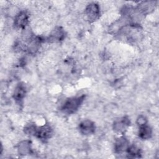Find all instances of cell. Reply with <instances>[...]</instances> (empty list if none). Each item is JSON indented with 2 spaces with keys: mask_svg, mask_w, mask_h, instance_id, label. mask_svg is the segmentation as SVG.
I'll use <instances>...</instances> for the list:
<instances>
[{
  "mask_svg": "<svg viewBox=\"0 0 159 159\" xmlns=\"http://www.w3.org/2000/svg\"><path fill=\"white\" fill-rule=\"evenodd\" d=\"M130 122L127 117H123L117 119L113 124L114 130L118 134H123L130 125Z\"/></svg>",
  "mask_w": 159,
  "mask_h": 159,
  "instance_id": "obj_3",
  "label": "cell"
},
{
  "mask_svg": "<svg viewBox=\"0 0 159 159\" xmlns=\"http://www.w3.org/2000/svg\"><path fill=\"white\" fill-rule=\"evenodd\" d=\"M126 151L127 153L132 157H140L141 155L140 148L136 145L129 146Z\"/></svg>",
  "mask_w": 159,
  "mask_h": 159,
  "instance_id": "obj_12",
  "label": "cell"
},
{
  "mask_svg": "<svg viewBox=\"0 0 159 159\" xmlns=\"http://www.w3.org/2000/svg\"><path fill=\"white\" fill-rule=\"evenodd\" d=\"M84 99V95L71 98L65 102L61 107V110L66 114H73L78 109Z\"/></svg>",
  "mask_w": 159,
  "mask_h": 159,
  "instance_id": "obj_1",
  "label": "cell"
},
{
  "mask_svg": "<svg viewBox=\"0 0 159 159\" xmlns=\"http://www.w3.org/2000/svg\"><path fill=\"white\" fill-rule=\"evenodd\" d=\"M37 127L32 123L27 124L24 127V132L27 135H34L35 134Z\"/></svg>",
  "mask_w": 159,
  "mask_h": 159,
  "instance_id": "obj_13",
  "label": "cell"
},
{
  "mask_svg": "<svg viewBox=\"0 0 159 159\" xmlns=\"http://www.w3.org/2000/svg\"><path fill=\"white\" fill-rule=\"evenodd\" d=\"M84 14L89 22H94L99 17L100 8L99 5L94 2L90 3L86 7Z\"/></svg>",
  "mask_w": 159,
  "mask_h": 159,
  "instance_id": "obj_2",
  "label": "cell"
},
{
  "mask_svg": "<svg viewBox=\"0 0 159 159\" xmlns=\"http://www.w3.org/2000/svg\"><path fill=\"white\" fill-rule=\"evenodd\" d=\"M52 135V129L51 127L47 124L37 127L35 135L39 139L46 140L51 137Z\"/></svg>",
  "mask_w": 159,
  "mask_h": 159,
  "instance_id": "obj_5",
  "label": "cell"
},
{
  "mask_svg": "<svg viewBox=\"0 0 159 159\" xmlns=\"http://www.w3.org/2000/svg\"><path fill=\"white\" fill-rule=\"evenodd\" d=\"M25 87L22 84H18L14 92L13 98L17 101H20L23 99L25 94Z\"/></svg>",
  "mask_w": 159,
  "mask_h": 159,
  "instance_id": "obj_10",
  "label": "cell"
},
{
  "mask_svg": "<svg viewBox=\"0 0 159 159\" xmlns=\"http://www.w3.org/2000/svg\"><path fill=\"white\" fill-rule=\"evenodd\" d=\"M147 123V118L144 116L140 115L137 117V124L138 125L141 126V125L146 124Z\"/></svg>",
  "mask_w": 159,
  "mask_h": 159,
  "instance_id": "obj_14",
  "label": "cell"
},
{
  "mask_svg": "<svg viewBox=\"0 0 159 159\" xmlns=\"http://www.w3.org/2000/svg\"><path fill=\"white\" fill-rule=\"evenodd\" d=\"M29 17L26 12L22 11L19 12L14 19V25L19 29H24L27 25Z\"/></svg>",
  "mask_w": 159,
  "mask_h": 159,
  "instance_id": "obj_6",
  "label": "cell"
},
{
  "mask_svg": "<svg viewBox=\"0 0 159 159\" xmlns=\"http://www.w3.org/2000/svg\"><path fill=\"white\" fill-rule=\"evenodd\" d=\"M140 129L139 130V136L143 140L149 139L152 135V128L147 124L141 126H139Z\"/></svg>",
  "mask_w": 159,
  "mask_h": 159,
  "instance_id": "obj_9",
  "label": "cell"
},
{
  "mask_svg": "<svg viewBox=\"0 0 159 159\" xmlns=\"http://www.w3.org/2000/svg\"><path fill=\"white\" fill-rule=\"evenodd\" d=\"M128 140L124 137H120L116 139L114 143V150L116 153H121L126 151L129 146Z\"/></svg>",
  "mask_w": 159,
  "mask_h": 159,
  "instance_id": "obj_7",
  "label": "cell"
},
{
  "mask_svg": "<svg viewBox=\"0 0 159 159\" xmlns=\"http://www.w3.org/2000/svg\"><path fill=\"white\" fill-rule=\"evenodd\" d=\"M64 37L65 33L63 30L60 27H58L52 32L51 35H50V39L55 41H60L62 40L64 38Z\"/></svg>",
  "mask_w": 159,
  "mask_h": 159,
  "instance_id": "obj_11",
  "label": "cell"
},
{
  "mask_svg": "<svg viewBox=\"0 0 159 159\" xmlns=\"http://www.w3.org/2000/svg\"><path fill=\"white\" fill-rule=\"evenodd\" d=\"M95 129L96 127L94 123L90 120H84L79 125L80 132L84 135L93 134L95 132Z\"/></svg>",
  "mask_w": 159,
  "mask_h": 159,
  "instance_id": "obj_4",
  "label": "cell"
},
{
  "mask_svg": "<svg viewBox=\"0 0 159 159\" xmlns=\"http://www.w3.org/2000/svg\"><path fill=\"white\" fill-rule=\"evenodd\" d=\"M18 152L20 155H27L30 154L32 152L31 148V142L29 140H23L20 142L17 147Z\"/></svg>",
  "mask_w": 159,
  "mask_h": 159,
  "instance_id": "obj_8",
  "label": "cell"
}]
</instances>
